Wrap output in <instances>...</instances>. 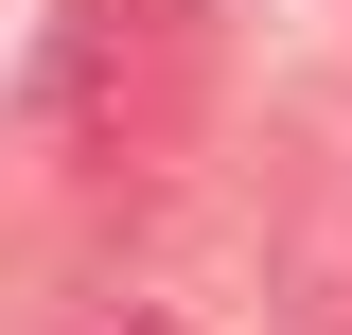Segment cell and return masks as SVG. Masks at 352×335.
Segmentation results:
<instances>
[{
  "label": "cell",
  "instance_id": "cell-3",
  "mask_svg": "<svg viewBox=\"0 0 352 335\" xmlns=\"http://www.w3.org/2000/svg\"><path fill=\"white\" fill-rule=\"evenodd\" d=\"M317 335H352V247H335V265H317Z\"/></svg>",
  "mask_w": 352,
  "mask_h": 335
},
{
  "label": "cell",
  "instance_id": "cell-1",
  "mask_svg": "<svg viewBox=\"0 0 352 335\" xmlns=\"http://www.w3.org/2000/svg\"><path fill=\"white\" fill-rule=\"evenodd\" d=\"M36 106L88 176H159L212 124V0H71L36 53Z\"/></svg>",
  "mask_w": 352,
  "mask_h": 335
},
{
  "label": "cell",
  "instance_id": "cell-2",
  "mask_svg": "<svg viewBox=\"0 0 352 335\" xmlns=\"http://www.w3.org/2000/svg\"><path fill=\"white\" fill-rule=\"evenodd\" d=\"M36 335H194V318H176V300H53Z\"/></svg>",
  "mask_w": 352,
  "mask_h": 335
}]
</instances>
